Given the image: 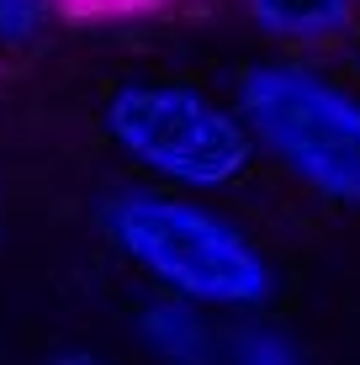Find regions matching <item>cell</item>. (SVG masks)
Masks as SVG:
<instances>
[{
    "label": "cell",
    "instance_id": "7",
    "mask_svg": "<svg viewBox=\"0 0 360 365\" xmlns=\"http://www.w3.org/2000/svg\"><path fill=\"white\" fill-rule=\"evenodd\" d=\"M53 21V0H0V48H32Z\"/></svg>",
    "mask_w": 360,
    "mask_h": 365
},
{
    "label": "cell",
    "instance_id": "3",
    "mask_svg": "<svg viewBox=\"0 0 360 365\" xmlns=\"http://www.w3.org/2000/svg\"><path fill=\"white\" fill-rule=\"evenodd\" d=\"M106 138L175 191H228L254 165V138L239 111L196 85L128 80L101 111Z\"/></svg>",
    "mask_w": 360,
    "mask_h": 365
},
{
    "label": "cell",
    "instance_id": "2",
    "mask_svg": "<svg viewBox=\"0 0 360 365\" xmlns=\"http://www.w3.org/2000/svg\"><path fill=\"white\" fill-rule=\"evenodd\" d=\"M239 122L307 191L360 207V96L297 58L254 64L239 80Z\"/></svg>",
    "mask_w": 360,
    "mask_h": 365
},
{
    "label": "cell",
    "instance_id": "6",
    "mask_svg": "<svg viewBox=\"0 0 360 365\" xmlns=\"http://www.w3.org/2000/svg\"><path fill=\"white\" fill-rule=\"evenodd\" d=\"M222 365H307V360L281 329L244 323V329H233L222 339Z\"/></svg>",
    "mask_w": 360,
    "mask_h": 365
},
{
    "label": "cell",
    "instance_id": "1",
    "mask_svg": "<svg viewBox=\"0 0 360 365\" xmlns=\"http://www.w3.org/2000/svg\"><path fill=\"white\" fill-rule=\"evenodd\" d=\"M101 233L165 297L217 312H254L276 297V270L259 244L196 196L117 185L101 196Z\"/></svg>",
    "mask_w": 360,
    "mask_h": 365
},
{
    "label": "cell",
    "instance_id": "10",
    "mask_svg": "<svg viewBox=\"0 0 360 365\" xmlns=\"http://www.w3.org/2000/svg\"><path fill=\"white\" fill-rule=\"evenodd\" d=\"M355 64H360V27H355Z\"/></svg>",
    "mask_w": 360,
    "mask_h": 365
},
{
    "label": "cell",
    "instance_id": "8",
    "mask_svg": "<svg viewBox=\"0 0 360 365\" xmlns=\"http://www.w3.org/2000/svg\"><path fill=\"white\" fill-rule=\"evenodd\" d=\"M165 0H53L58 16H74V21H101V16H138V11H154Z\"/></svg>",
    "mask_w": 360,
    "mask_h": 365
},
{
    "label": "cell",
    "instance_id": "9",
    "mask_svg": "<svg viewBox=\"0 0 360 365\" xmlns=\"http://www.w3.org/2000/svg\"><path fill=\"white\" fill-rule=\"evenodd\" d=\"M53 365H106V360H96V355H85V349H74V355H58Z\"/></svg>",
    "mask_w": 360,
    "mask_h": 365
},
{
    "label": "cell",
    "instance_id": "5",
    "mask_svg": "<svg viewBox=\"0 0 360 365\" xmlns=\"http://www.w3.org/2000/svg\"><path fill=\"white\" fill-rule=\"evenodd\" d=\"M250 21L276 43L329 48L355 27V0H244Z\"/></svg>",
    "mask_w": 360,
    "mask_h": 365
},
{
    "label": "cell",
    "instance_id": "4",
    "mask_svg": "<svg viewBox=\"0 0 360 365\" xmlns=\"http://www.w3.org/2000/svg\"><path fill=\"white\" fill-rule=\"evenodd\" d=\"M138 339L159 365H222V339L202 307L180 297H154L138 307Z\"/></svg>",
    "mask_w": 360,
    "mask_h": 365
}]
</instances>
